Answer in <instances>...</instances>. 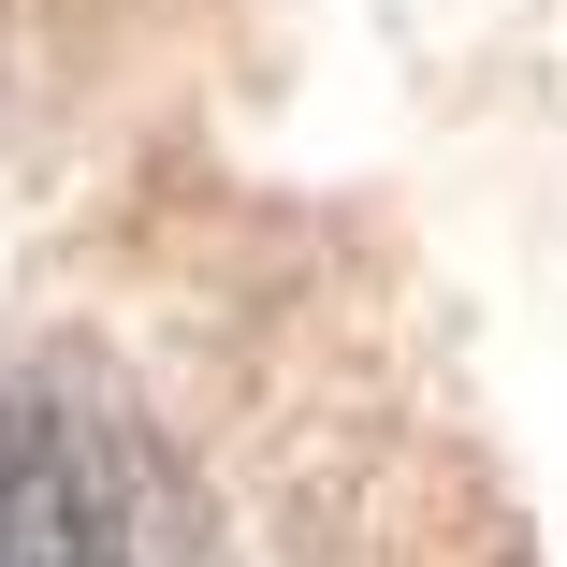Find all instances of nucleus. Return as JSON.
Listing matches in <instances>:
<instances>
[{"instance_id": "obj_1", "label": "nucleus", "mask_w": 567, "mask_h": 567, "mask_svg": "<svg viewBox=\"0 0 567 567\" xmlns=\"http://www.w3.org/2000/svg\"><path fill=\"white\" fill-rule=\"evenodd\" d=\"M0 567H102V509L44 393H0Z\"/></svg>"}]
</instances>
